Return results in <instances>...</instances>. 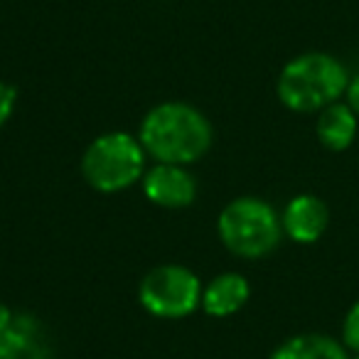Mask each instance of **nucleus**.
Returning <instances> with one entry per match:
<instances>
[{
	"label": "nucleus",
	"mask_w": 359,
	"mask_h": 359,
	"mask_svg": "<svg viewBox=\"0 0 359 359\" xmlns=\"http://www.w3.org/2000/svg\"><path fill=\"white\" fill-rule=\"evenodd\" d=\"M140 145L160 163L187 165L212 145V126L202 111L182 101L155 106L140 123Z\"/></svg>",
	"instance_id": "f257e3e1"
},
{
	"label": "nucleus",
	"mask_w": 359,
	"mask_h": 359,
	"mask_svg": "<svg viewBox=\"0 0 359 359\" xmlns=\"http://www.w3.org/2000/svg\"><path fill=\"white\" fill-rule=\"evenodd\" d=\"M349 74L344 65L325 52H305L283 67L276 84L280 104L295 114L323 111L347 91Z\"/></svg>",
	"instance_id": "f03ea898"
},
{
	"label": "nucleus",
	"mask_w": 359,
	"mask_h": 359,
	"mask_svg": "<svg viewBox=\"0 0 359 359\" xmlns=\"http://www.w3.org/2000/svg\"><path fill=\"white\" fill-rule=\"evenodd\" d=\"M217 229L226 249L241 259H264L280 244L283 236L280 217L269 202L259 197H239L226 205Z\"/></svg>",
	"instance_id": "7ed1b4c3"
},
{
	"label": "nucleus",
	"mask_w": 359,
	"mask_h": 359,
	"mask_svg": "<svg viewBox=\"0 0 359 359\" xmlns=\"http://www.w3.org/2000/svg\"><path fill=\"white\" fill-rule=\"evenodd\" d=\"M143 145L123 130L104 133L86 148L81 158V175L94 190L121 192L130 187L143 172Z\"/></svg>",
	"instance_id": "20e7f679"
},
{
	"label": "nucleus",
	"mask_w": 359,
	"mask_h": 359,
	"mask_svg": "<svg viewBox=\"0 0 359 359\" xmlns=\"http://www.w3.org/2000/svg\"><path fill=\"white\" fill-rule=\"evenodd\" d=\"M140 305L155 318H187L195 313L202 303V285L200 278L185 266H158L153 269L138 288Z\"/></svg>",
	"instance_id": "39448f33"
},
{
	"label": "nucleus",
	"mask_w": 359,
	"mask_h": 359,
	"mask_svg": "<svg viewBox=\"0 0 359 359\" xmlns=\"http://www.w3.org/2000/svg\"><path fill=\"white\" fill-rule=\"evenodd\" d=\"M0 359H52L45 325L35 315L0 308Z\"/></svg>",
	"instance_id": "423d86ee"
},
{
	"label": "nucleus",
	"mask_w": 359,
	"mask_h": 359,
	"mask_svg": "<svg viewBox=\"0 0 359 359\" xmlns=\"http://www.w3.org/2000/svg\"><path fill=\"white\" fill-rule=\"evenodd\" d=\"M143 192L153 205L168 207V210H182L195 202L197 185L195 177L182 165L160 163L145 175Z\"/></svg>",
	"instance_id": "0eeeda50"
},
{
	"label": "nucleus",
	"mask_w": 359,
	"mask_h": 359,
	"mask_svg": "<svg viewBox=\"0 0 359 359\" xmlns=\"http://www.w3.org/2000/svg\"><path fill=\"white\" fill-rule=\"evenodd\" d=\"M280 224L295 244H315L327 229L330 210L320 197L298 195L285 205Z\"/></svg>",
	"instance_id": "6e6552de"
},
{
	"label": "nucleus",
	"mask_w": 359,
	"mask_h": 359,
	"mask_svg": "<svg viewBox=\"0 0 359 359\" xmlns=\"http://www.w3.org/2000/svg\"><path fill=\"white\" fill-rule=\"evenodd\" d=\"M249 280L241 273H222L202 293V308L212 318H226L239 313L249 300Z\"/></svg>",
	"instance_id": "1a4fd4ad"
},
{
	"label": "nucleus",
	"mask_w": 359,
	"mask_h": 359,
	"mask_svg": "<svg viewBox=\"0 0 359 359\" xmlns=\"http://www.w3.org/2000/svg\"><path fill=\"white\" fill-rule=\"evenodd\" d=\"M359 130V118L347 104H330L327 109L320 111L318 123H315V133L318 140L332 153H342L354 143Z\"/></svg>",
	"instance_id": "9d476101"
},
{
	"label": "nucleus",
	"mask_w": 359,
	"mask_h": 359,
	"mask_svg": "<svg viewBox=\"0 0 359 359\" xmlns=\"http://www.w3.org/2000/svg\"><path fill=\"white\" fill-rule=\"evenodd\" d=\"M271 359H349L339 339L320 332H305L285 339L273 349Z\"/></svg>",
	"instance_id": "9b49d317"
},
{
	"label": "nucleus",
	"mask_w": 359,
	"mask_h": 359,
	"mask_svg": "<svg viewBox=\"0 0 359 359\" xmlns=\"http://www.w3.org/2000/svg\"><path fill=\"white\" fill-rule=\"evenodd\" d=\"M342 344L359 354V300L347 310L342 320Z\"/></svg>",
	"instance_id": "f8f14e48"
},
{
	"label": "nucleus",
	"mask_w": 359,
	"mask_h": 359,
	"mask_svg": "<svg viewBox=\"0 0 359 359\" xmlns=\"http://www.w3.org/2000/svg\"><path fill=\"white\" fill-rule=\"evenodd\" d=\"M15 99L18 91L11 84H6V81H0V126L11 118L13 109H15Z\"/></svg>",
	"instance_id": "ddd939ff"
},
{
	"label": "nucleus",
	"mask_w": 359,
	"mask_h": 359,
	"mask_svg": "<svg viewBox=\"0 0 359 359\" xmlns=\"http://www.w3.org/2000/svg\"><path fill=\"white\" fill-rule=\"evenodd\" d=\"M344 94H347V106L354 111V116L359 118V74L349 79V86H347V91H344Z\"/></svg>",
	"instance_id": "4468645a"
},
{
	"label": "nucleus",
	"mask_w": 359,
	"mask_h": 359,
	"mask_svg": "<svg viewBox=\"0 0 359 359\" xmlns=\"http://www.w3.org/2000/svg\"><path fill=\"white\" fill-rule=\"evenodd\" d=\"M352 359H359V354H357V357H352Z\"/></svg>",
	"instance_id": "2eb2a0df"
}]
</instances>
